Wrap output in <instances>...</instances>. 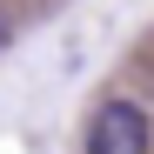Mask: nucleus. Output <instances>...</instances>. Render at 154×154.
Segmentation results:
<instances>
[{"label": "nucleus", "instance_id": "nucleus-1", "mask_svg": "<svg viewBox=\"0 0 154 154\" xmlns=\"http://www.w3.org/2000/svg\"><path fill=\"white\" fill-rule=\"evenodd\" d=\"M87 154H147L141 100H100L94 121H87Z\"/></svg>", "mask_w": 154, "mask_h": 154}, {"label": "nucleus", "instance_id": "nucleus-2", "mask_svg": "<svg viewBox=\"0 0 154 154\" xmlns=\"http://www.w3.org/2000/svg\"><path fill=\"white\" fill-rule=\"evenodd\" d=\"M0 47H7V14H0Z\"/></svg>", "mask_w": 154, "mask_h": 154}]
</instances>
